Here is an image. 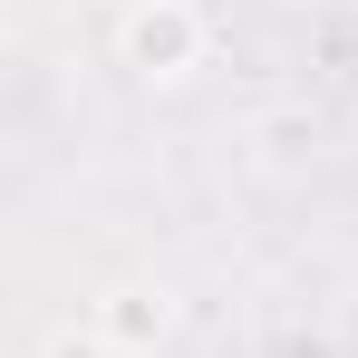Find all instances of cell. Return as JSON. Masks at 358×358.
<instances>
[{
    "mask_svg": "<svg viewBox=\"0 0 358 358\" xmlns=\"http://www.w3.org/2000/svg\"><path fill=\"white\" fill-rule=\"evenodd\" d=\"M117 39H126V68H145V78H184V68L203 59V10H194V0H136Z\"/></svg>",
    "mask_w": 358,
    "mask_h": 358,
    "instance_id": "1",
    "label": "cell"
},
{
    "mask_svg": "<svg viewBox=\"0 0 358 358\" xmlns=\"http://www.w3.org/2000/svg\"><path fill=\"white\" fill-rule=\"evenodd\" d=\"M107 329H117V339H155V329H165V300H145V291H126L117 310H107Z\"/></svg>",
    "mask_w": 358,
    "mask_h": 358,
    "instance_id": "2",
    "label": "cell"
},
{
    "mask_svg": "<svg viewBox=\"0 0 358 358\" xmlns=\"http://www.w3.org/2000/svg\"><path fill=\"white\" fill-rule=\"evenodd\" d=\"M49 358H107V349H87V339H59V349H49Z\"/></svg>",
    "mask_w": 358,
    "mask_h": 358,
    "instance_id": "3",
    "label": "cell"
}]
</instances>
